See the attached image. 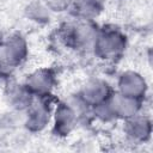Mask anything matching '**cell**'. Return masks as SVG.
<instances>
[{"mask_svg": "<svg viewBox=\"0 0 153 153\" xmlns=\"http://www.w3.org/2000/svg\"><path fill=\"white\" fill-rule=\"evenodd\" d=\"M122 47H123L122 37L115 32L102 36L100 39L98 41V49L102 51L104 56L117 54L122 49Z\"/></svg>", "mask_w": 153, "mask_h": 153, "instance_id": "obj_1", "label": "cell"}, {"mask_svg": "<svg viewBox=\"0 0 153 153\" xmlns=\"http://www.w3.org/2000/svg\"><path fill=\"white\" fill-rule=\"evenodd\" d=\"M142 86H145L143 81L139 78V75L133 73L123 75L121 80V88H122L123 96H127V97H135L137 93L141 92Z\"/></svg>", "mask_w": 153, "mask_h": 153, "instance_id": "obj_2", "label": "cell"}, {"mask_svg": "<svg viewBox=\"0 0 153 153\" xmlns=\"http://www.w3.org/2000/svg\"><path fill=\"white\" fill-rule=\"evenodd\" d=\"M24 48H25L24 43L18 37L14 38V39H11L8 42V44L6 45V49H5V55H6L7 60L11 61V62L20 60L24 51H25Z\"/></svg>", "mask_w": 153, "mask_h": 153, "instance_id": "obj_3", "label": "cell"}, {"mask_svg": "<svg viewBox=\"0 0 153 153\" xmlns=\"http://www.w3.org/2000/svg\"><path fill=\"white\" fill-rule=\"evenodd\" d=\"M50 84H51V78L48 73H44V72H39V73L37 72L30 79L31 87L35 88L36 91H39V92L48 90L50 87Z\"/></svg>", "mask_w": 153, "mask_h": 153, "instance_id": "obj_4", "label": "cell"}, {"mask_svg": "<svg viewBox=\"0 0 153 153\" xmlns=\"http://www.w3.org/2000/svg\"><path fill=\"white\" fill-rule=\"evenodd\" d=\"M104 94H106V85L104 84H92L90 87H87L86 96L92 102H99L104 98Z\"/></svg>", "mask_w": 153, "mask_h": 153, "instance_id": "obj_5", "label": "cell"}, {"mask_svg": "<svg viewBox=\"0 0 153 153\" xmlns=\"http://www.w3.org/2000/svg\"><path fill=\"white\" fill-rule=\"evenodd\" d=\"M50 2V5L55 8H63L65 6L68 5V2L71 0H48Z\"/></svg>", "mask_w": 153, "mask_h": 153, "instance_id": "obj_6", "label": "cell"}]
</instances>
